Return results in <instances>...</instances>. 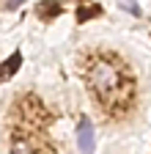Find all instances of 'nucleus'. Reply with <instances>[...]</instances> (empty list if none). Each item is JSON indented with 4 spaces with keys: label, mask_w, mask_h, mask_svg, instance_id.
Wrapping results in <instances>:
<instances>
[{
    "label": "nucleus",
    "mask_w": 151,
    "mask_h": 154,
    "mask_svg": "<svg viewBox=\"0 0 151 154\" xmlns=\"http://www.w3.org/2000/svg\"><path fill=\"white\" fill-rule=\"evenodd\" d=\"M77 143L83 151H93V129L88 121H80V132H77Z\"/></svg>",
    "instance_id": "obj_1"
},
{
    "label": "nucleus",
    "mask_w": 151,
    "mask_h": 154,
    "mask_svg": "<svg viewBox=\"0 0 151 154\" xmlns=\"http://www.w3.org/2000/svg\"><path fill=\"white\" fill-rule=\"evenodd\" d=\"M20 63H22V55H11V58H8V63H6V74H11Z\"/></svg>",
    "instance_id": "obj_2"
},
{
    "label": "nucleus",
    "mask_w": 151,
    "mask_h": 154,
    "mask_svg": "<svg viewBox=\"0 0 151 154\" xmlns=\"http://www.w3.org/2000/svg\"><path fill=\"white\" fill-rule=\"evenodd\" d=\"M22 3H25V0H8L6 8H17V6H22Z\"/></svg>",
    "instance_id": "obj_3"
}]
</instances>
